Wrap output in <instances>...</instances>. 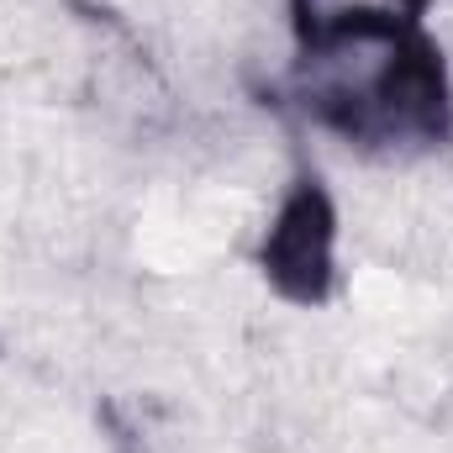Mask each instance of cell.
<instances>
[{"instance_id": "obj_2", "label": "cell", "mask_w": 453, "mask_h": 453, "mask_svg": "<svg viewBox=\"0 0 453 453\" xmlns=\"http://www.w3.org/2000/svg\"><path fill=\"white\" fill-rule=\"evenodd\" d=\"M269 280L290 301H322L327 274H333V206L317 190V180L280 211V222L264 242Z\"/></svg>"}, {"instance_id": "obj_1", "label": "cell", "mask_w": 453, "mask_h": 453, "mask_svg": "<svg viewBox=\"0 0 453 453\" xmlns=\"http://www.w3.org/2000/svg\"><path fill=\"white\" fill-rule=\"evenodd\" d=\"M301 96L327 127L364 148L438 142L449 132L438 53L380 11H338L311 21Z\"/></svg>"}]
</instances>
